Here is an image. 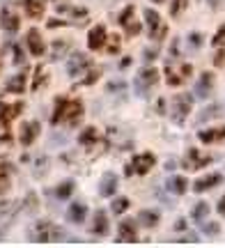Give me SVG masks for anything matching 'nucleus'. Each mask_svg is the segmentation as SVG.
<instances>
[{
	"label": "nucleus",
	"mask_w": 225,
	"mask_h": 248,
	"mask_svg": "<svg viewBox=\"0 0 225 248\" xmlns=\"http://www.w3.org/2000/svg\"><path fill=\"white\" fill-rule=\"evenodd\" d=\"M26 44H28V51L30 55H35V58H42L46 53V46H44V39L39 35V30L37 28H30L26 35Z\"/></svg>",
	"instance_id": "obj_13"
},
{
	"label": "nucleus",
	"mask_w": 225,
	"mask_h": 248,
	"mask_svg": "<svg viewBox=\"0 0 225 248\" xmlns=\"http://www.w3.org/2000/svg\"><path fill=\"white\" fill-rule=\"evenodd\" d=\"M191 108H193V97L191 94H177L175 101H172V120H175V124L181 126V124L186 122Z\"/></svg>",
	"instance_id": "obj_5"
},
{
	"label": "nucleus",
	"mask_w": 225,
	"mask_h": 248,
	"mask_svg": "<svg viewBox=\"0 0 225 248\" xmlns=\"http://www.w3.org/2000/svg\"><path fill=\"white\" fill-rule=\"evenodd\" d=\"M165 101L163 99H159V104H156V113H165V106H163Z\"/></svg>",
	"instance_id": "obj_50"
},
{
	"label": "nucleus",
	"mask_w": 225,
	"mask_h": 248,
	"mask_svg": "<svg viewBox=\"0 0 225 248\" xmlns=\"http://www.w3.org/2000/svg\"><path fill=\"white\" fill-rule=\"evenodd\" d=\"M117 23L126 30V35H131V37L138 35V32L143 30V26L135 21V7L134 5H126V7L122 9V14L117 16Z\"/></svg>",
	"instance_id": "obj_8"
},
{
	"label": "nucleus",
	"mask_w": 225,
	"mask_h": 248,
	"mask_svg": "<svg viewBox=\"0 0 225 248\" xmlns=\"http://www.w3.org/2000/svg\"><path fill=\"white\" fill-rule=\"evenodd\" d=\"M221 113H223V108H207V110L200 115V122H205V120H207V117H211V115H221Z\"/></svg>",
	"instance_id": "obj_43"
},
{
	"label": "nucleus",
	"mask_w": 225,
	"mask_h": 248,
	"mask_svg": "<svg viewBox=\"0 0 225 248\" xmlns=\"http://www.w3.org/2000/svg\"><path fill=\"white\" fill-rule=\"evenodd\" d=\"M90 69H92V60L85 53H74L72 58L67 60V74H69L72 78L85 76Z\"/></svg>",
	"instance_id": "obj_6"
},
{
	"label": "nucleus",
	"mask_w": 225,
	"mask_h": 248,
	"mask_svg": "<svg viewBox=\"0 0 225 248\" xmlns=\"http://www.w3.org/2000/svg\"><path fill=\"white\" fill-rule=\"evenodd\" d=\"M99 74H101L99 69H94V67H92V69L88 71V76H85V78L81 80V85H92V83H94V80L99 78Z\"/></svg>",
	"instance_id": "obj_39"
},
{
	"label": "nucleus",
	"mask_w": 225,
	"mask_h": 248,
	"mask_svg": "<svg viewBox=\"0 0 225 248\" xmlns=\"http://www.w3.org/2000/svg\"><path fill=\"white\" fill-rule=\"evenodd\" d=\"M117 241H120V244H134V241H138L134 221H122L120 223V234H117Z\"/></svg>",
	"instance_id": "obj_19"
},
{
	"label": "nucleus",
	"mask_w": 225,
	"mask_h": 248,
	"mask_svg": "<svg viewBox=\"0 0 225 248\" xmlns=\"http://www.w3.org/2000/svg\"><path fill=\"white\" fill-rule=\"evenodd\" d=\"M32 239L39 241V244L62 241V239H64V232H62V228H60V225H55V223H51V221H42V223H37Z\"/></svg>",
	"instance_id": "obj_3"
},
{
	"label": "nucleus",
	"mask_w": 225,
	"mask_h": 248,
	"mask_svg": "<svg viewBox=\"0 0 225 248\" xmlns=\"http://www.w3.org/2000/svg\"><path fill=\"white\" fill-rule=\"evenodd\" d=\"M115 191H117V175L115 172H106L99 184V193L104 198H110V195H115Z\"/></svg>",
	"instance_id": "obj_25"
},
{
	"label": "nucleus",
	"mask_w": 225,
	"mask_h": 248,
	"mask_svg": "<svg viewBox=\"0 0 225 248\" xmlns=\"http://www.w3.org/2000/svg\"><path fill=\"white\" fill-rule=\"evenodd\" d=\"M154 163H156V159H154L152 152H143V154H138V156L131 159V170L135 175H147L154 168Z\"/></svg>",
	"instance_id": "obj_12"
},
{
	"label": "nucleus",
	"mask_w": 225,
	"mask_h": 248,
	"mask_svg": "<svg viewBox=\"0 0 225 248\" xmlns=\"http://www.w3.org/2000/svg\"><path fill=\"white\" fill-rule=\"evenodd\" d=\"M18 209H21V202H16V200H0V221L14 216Z\"/></svg>",
	"instance_id": "obj_30"
},
{
	"label": "nucleus",
	"mask_w": 225,
	"mask_h": 248,
	"mask_svg": "<svg viewBox=\"0 0 225 248\" xmlns=\"http://www.w3.org/2000/svg\"><path fill=\"white\" fill-rule=\"evenodd\" d=\"M12 51H14V62H16V64H23V51H21V46L12 44Z\"/></svg>",
	"instance_id": "obj_44"
},
{
	"label": "nucleus",
	"mask_w": 225,
	"mask_h": 248,
	"mask_svg": "<svg viewBox=\"0 0 225 248\" xmlns=\"http://www.w3.org/2000/svg\"><path fill=\"white\" fill-rule=\"evenodd\" d=\"M211 46H214V64L221 67L225 62V23L218 28V32L211 39Z\"/></svg>",
	"instance_id": "obj_16"
},
{
	"label": "nucleus",
	"mask_w": 225,
	"mask_h": 248,
	"mask_svg": "<svg viewBox=\"0 0 225 248\" xmlns=\"http://www.w3.org/2000/svg\"><path fill=\"white\" fill-rule=\"evenodd\" d=\"M159 85V69L156 67H143L135 76V92L140 97H147L154 88Z\"/></svg>",
	"instance_id": "obj_2"
},
{
	"label": "nucleus",
	"mask_w": 225,
	"mask_h": 248,
	"mask_svg": "<svg viewBox=\"0 0 225 248\" xmlns=\"http://www.w3.org/2000/svg\"><path fill=\"white\" fill-rule=\"evenodd\" d=\"M129 204H131V202H129V198H115V200H113V204H110V212L122 216V214L129 209Z\"/></svg>",
	"instance_id": "obj_35"
},
{
	"label": "nucleus",
	"mask_w": 225,
	"mask_h": 248,
	"mask_svg": "<svg viewBox=\"0 0 225 248\" xmlns=\"http://www.w3.org/2000/svg\"><path fill=\"white\" fill-rule=\"evenodd\" d=\"M106 39H108L106 26L97 23V26L88 32V46H90V51H101V48H106Z\"/></svg>",
	"instance_id": "obj_11"
},
{
	"label": "nucleus",
	"mask_w": 225,
	"mask_h": 248,
	"mask_svg": "<svg viewBox=\"0 0 225 248\" xmlns=\"http://www.w3.org/2000/svg\"><path fill=\"white\" fill-rule=\"evenodd\" d=\"M189 46L193 48V51L200 48V46H202V35H200V32H191L189 35Z\"/></svg>",
	"instance_id": "obj_41"
},
{
	"label": "nucleus",
	"mask_w": 225,
	"mask_h": 248,
	"mask_svg": "<svg viewBox=\"0 0 225 248\" xmlns=\"http://www.w3.org/2000/svg\"><path fill=\"white\" fill-rule=\"evenodd\" d=\"M218 230H221V228H218V223H209V225H205V232H207L209 237H216Z\"/></svg>",
	"instance_id": "obj_45"
},
{
	"label": "nucleus",
	"mask_w": 225,
	"mask_h": 248,
	"mask_svg": "<svg viewBox=\"0 0 225 248\" xmlns=\"http://www.w3.org/2000/svg\"><path fill=\"white\" fill-rule=\"evenodd\" d=\"M152 2H163V0H152Z\"/></svg>",
	"instance_id": "obj_53"
},
{
	"label": "nucleus",
	"mask_w": 225,
	"mask_h": 248,
	"mask_svg": "<svg viewBox=\"0 0 225 248\" xmlns=\"http://www.w3.org/2000/svg\"><path fill=\"white\" fill-rule=\"evenodd\" d=\"M0 26H2V30H5L7 35H16L18 28H21V18H18L16 12H12L9 7H5L0 12Z\"/></svg>",
	"instance_id": "obj_14"
},
{
	"label": "nucleus",
	"mask_w": 225,
	"mask_h": 248,
	"mask_svg": "<svg viewBox=\"0 0 225 248\" xmlns=\"http://www.w3.org/2000/svg\"><path fill=\"white\" fill-rule=\"evenodd\" d=\"M99 140H104V138H101V133L97 126H85L81 131V136H78V142H81L83 147H94Z\"/></svg>",
	"instance_id": "obj_22"
},
{
	"label": "nucleus",
	"mask_w": 225,
	"mask_h": 248,
	"mask_svg": "<svg viewBox=\"0 0 225 248\" xmlns=\"http://www.w3.org/2000/svg\"><path fill=\"white\" fill-rule=\"evenodd\" d=\"M23 113V101L16 104H0V129H9V124L14 122Z\"/></svg>",
	"instance_id": "obj_9"
},
{
	"label": "nucleus",
	"mask_w": 225,
	"mask_h": 248,
	"mask_svg": "<svg viewBox=\"0 0 225 248\" xmlns=\"http://www.w3.org/2000/svg\"><path fill=\"white\" fill-rule=\"evenodd\" d=\"M223 184V175L221 172H214V175H207V177H200L195 184H193V191L195 193H205L209 188H214V186Z\"/></svg>",
	"instance_id": "obj_18"
},
{
	"label": "nucleus",
	"mask_w": 225,
	"mask_h": 248,
	"mask_svg": "<svg viewBox=\"0 0 225 248\" xmlns=\"http://www.w3.org/2000/svg\"><path fill=\"white\" fill-rule=\"evenodd\" d=\"M159 221H161V214L154 212V209H143L138 214V223L143 228H154V225H159Z\"/></svg>",
	"instance_id": "obj_27"
},
{
	"label": "nucleus",
	"mask_w": 225,
	"mask_h": 248,
	"mask_svg": "<svg viewBox=\"0 0 225 248\" xmlns=\"http://www.w3.org/2000/svg\"><path fill=\"white\" fill-rule=\"evenodd\" d=\"M145 21L150 26V39L152 42H163L165 35H168V26L163 23V18L154 9H145Z\"/></svg>",
	"instance_id": "obj_4"
},
{
	"label": "nucleus",
	"mask_w": 225,
	"mask_h": 248,
	"mask_svg": "<svg viewBox=\"0 0 225 248\" xmlns=\"http://www.w3.org/2000/svg\"><path fill=\"white\" fill-rule=\"evenodd\" d=\"M26 83H28L26 71H23V74H16V76H12V78L7 80L5 92H9V94H23V92H26Z\"/></svg>",
	"instance_id": "obj_23"
},
{
	"label": "nucleus",
	"mask_w": 225,
	"mask_h": 248,
	"mask_svg": "<svg viewBox=\"0 0 225 248\" xmlns=\"http://www.w3.org/2000/svg\"><path fill=\"white\" fill-rule=\"evenodd\" d=\"M74 182L72 179H67V182H62V184H58L53 188V195L58 198V200H67V198H72V193H74Z\"/></svg>",
	"instance_id": "obj_31"
},
{
	"label": "nucleus",
	"mask_w": 225,
	"mask_h": 248,
	"mask_svg": "<svg viewBox=\"0 0 225 248\" xmlns=\"http://www.w3.org/2000/svg\"><path fill=\"white\" fill-rule=\"evenodd\" d=\"M35 166H37V175H42V172H44V168H46V156H37Z\"/></svg>",
	"instance_id": "obj_46"
},
{
	"label": "nucleus",
	"mask_w": 225,
	"mask_h": 248,
	"mask_svg": "<svg viewBox=\"0 0 225 248\" xmlns=\"http://www.w3.org/2000/svg\"><path fill=\"white\" fill-rule=\"evenodd\" d=\"M218 214H221V216H225V195L218 200Z\"/></svg>",
	"instance_id": "obj_48"
},
{
	"label": "nucleus",
	"mask_w": 225,
	"mask_h": 248,
	"mask_svg": "<svg viewBox=\"0 0 225 248\" xmlns=\"http://www.w3.org/2000/svg\"><path fill=\"white\" fill-rule=\"evenodd\" d=\"M184 228H186V223L181 221V218H180L177 223H175V230H184Z\"/></svg>",
	"instance_id": "obj_52"
},
{
	"label": "nucleus",
	"mask_w": 225,
	"mask_h": 248,
	"mask_svg": "<svg viewBox=\"0 0 225 248\" xmlns=\"http://www.w3.org/2000/svg\"><path fill=\"white\" fill-rule=\"evenodd\" d=\"M170 55H180V39H172V44H170Z\"/></svg>",
	"instance_id": "obj_47"
},
{
	"label": "nucleus",
	"mask_w": 225,
	"mask_h": 248,
	"mask_svg": "<svg viewBox=\"0 0 225 248\" xmlns=\"http://www.w3.org/2000/svg\"><path fill=\"white\" fill-rule=\"evenodd\" d=\"M39 133H42V126L37 120H30V122H23L21 124V131H18V140L23 147H30L32 142L39 138Z\"/></svg>",
	"instance_id": "obj_10"
},
{
	"label": "nucleus",
	"mask_w": 225,
	"mask_h": 248,
	"mask_svg": "<svg viewBox=\"0 0 225 248\" xmlns=\"http://www.w3.org/2000/svg\"><path fill=\"white\" fill-rule=\"evenodd\" d=\"M198 138L202 142H207V145H211V142H221V140H225V126H218V129H205V131L198 133Z\"/></svg>",
	"instance_id": "obj_26"
},
{
	"label": "nucleus",
	"mask_w": 225,
	"mask_h": 248,
	"mask_svg": "<svg viewBox=\"0 0 225 248\" xmlns=\"http://www.w3.org/2000/svg\"><path fill=\"white\" fill-rule=\"evenodd\" d=\"M211 161H214V156H211V154H202L200 150H189L184 166H186V168H191V170H200V168H205V166H209Z\"/></svg>",
	"instance_id": "obj_15"
},
{
	"label": "nucleus",
	"mask_w": 225,
	"mask_h": 248,
	"mask_svg": "<svg viewBox=\"0 0 225 248\" xmlns=\"http://www.w3.org/2000/svg\"><path fill=\"white\" fill-rule=\"evenodd\" d=\"M211 88H214V74H211V71H205V74L200 76L198 85H195V94H198L200 99H205V97H209Z\"/></svg>",
	"instance_id": "obj_24"
},
{
	"label": "nucleus",
	"mask_w": 225,
	"mask_h": 248,
	"mask_svg": "<svg viewBox=\"0 0 225 248\" xmlns=\"http://www.w3.org/2000/svg\"><path fill=\"white\" fill-rule=\"evenodd\" d=\"M207 214H209V204L207 202H198L193 209H191V218L195 223H202L205 218H207Z\"/></svg>",
	"instance_id": "obj_33"
},
{
	"label": "nucleus",
	"mask_w": 225,
	"mask_h": 248,
	"mask_svg": "<svg viewBox=\"0 0 225 248\" xmlns=\"http://www.w3.org/2000/svg\"><path fill=\"white\" fill-rule=\"evenodd\" d=\"M129 64H131V58H124V60L120 62V67H117V69H126Z\"/></svg>",
	"instance_id": "obj_49"
},
{
	"label": "nucleus",
	"mask_w": 225,
	"mask_h": 248,
	"mask_svg": "<svg viewBox=\"0 0 225 248\" xmlns=\"http://www.w3.org/2000/svg\"><path fill=\"white\" fill-rule=\"evenodd\" d=\"M81 99H69V97H58L55 99V110L51 115V124H67V126H76L83 117Z\"/></svg>",
	"instance_id": "obj_1"
},
{
	"label": "nucleus",
	"mask_w": 225,
	"mask_h": 248,
	"mask_svg": "<svg viewBox=\"0 0 225 248\" xmlns=\"http://www.w3.org/2000/svg\"><path fill=\"white\" fill-rule=\"evenodd\" d=\"M44 2L46 0H23L26 14L30 18H42L44 16Z\"/></svg>",
	"instance_id": "obj_28"
},
{
	"label": "nucleus",
	"mask_w": 225,
	"mask_h": 248,
	"mask_svg": "<svg viewBox=\"0 0 225 248\" xmlns=\"http://www.w3.org/2000/svg\"><path fill=\"white\" fill-rule=\"evenodd\" d=\"M44 80H48V76L44 74V67H37L35 69V80H32V90H39Z\"/></svg>",
	"instance_id": "obj_38"
},
{
	"label": "nucleus",
	"mask_w": 225,
	"mask_h": 248,
	"mask_svg": "<svg viewBox=\"0 0 225 248\" xmlns=\"http://www.w3.org/2000/svg\"><path fill=\"white\" fill-rule=\"evenodd\" d=\"M58 14L67 16L69 21H74V23H85V21L90 18V12L85 7H72V5H60V7H58Z\"/></svg>",
	"instance_id": "obj_17"
},
{
	"label": "nucleus",
	"mask_w": 225,
	"mask_h": 248,
	"mask_svg": "<svg viewBox=\"0 0 225 248\" xmlns=\"http://www.w3.org/2000/svg\"><path fill=\"white\" fill-rule=\"evenodd\" d=\"M30 209V212H37V195L35 193H28V198H26V202H23Z\"/></svg>",
	"instance_id": "obj_42"
},
{
	"label": "nucleus",
	"mask_w": 225,
	"mask_h": 248,
	"mask_svg": "<svg viewBox=\"0 0 225 248\" xmlns=\"http://www.w3.org/2000/svg\"><path fill=\"white\" fill-rule=\"evenodd\" d=\"M110 230V221L108 216L104 214V209L94 214V223H92V234H97V237H106Z\"/></svg>",
	"instance_id": "obj_21"
},
{
	"label": "nucleus",
	"mask_w": 225,
	"mask_h": 248,
	"mask_svg": "<svg viewBox=\"0 0 225 248\" xmlns=\"http://www.w3.org/2000/svg\"><path fill=\"white\" fill-rule=\"evenodd\" d=\"M191 71H193V67H191L189 62H184L180 67L168 64V67H165V80H168L170 88H180V85H184V80L191 76Z\"/></svg>",
	"instance_id": "obj_7"
},
{
	"label": "nucleus",
	"mask_w": 225,
	"mask_h": 248,
	"mask_svg": "<svg viewBox=\"0 0 225 248\" xmlns=\"http://www.w3.org/2000/svg\"><path fill=\"white\" fill-rule=\"evenodd\" d=\"M207 2H209V7L216 9V7H221V2H223V0H207Z\"/></svg>",
	"instance_id": "obj_51"
},
{
	"label": "nucleus",
	"mask_w": 225,
	"mask_h": 248,
	"mask_svg": "<svg viewBox=\"0 0 225 248\" xmlns=\"http://www.w3.org/2000/svg\"><path fill=\"white\" fill-rule=\"evenodd\" d=\"M168 188H170L175 195H184L186 188H189V182H186V177H181V175H172V177L168 179Z\"/></svg>",
	"instance_id": "obj_29"
},
{
	"label": "nucleus",
	"mask_w": 225,
	"mask_h": 248,
	"mask_svg": "<svg viewBox=\"0 0 225 248\" xmlns=\"http://www.w3.org/2000/svg\"><path fill=\"white\" fill-rule=\"evenodd\" d=\"M9 186V163L0 161V193H5Z\"/></svg>",
	"instance_id": "obj_34"
},
{
	"label": "nucleus",
	"mask_w": 225,
	"mask_h": 248,
	"mask_svg": "<svg viewBox=\"0 0 225 248\" xmlns=\"http://www.w3.org/2000/svg\"><path fill=\"white\" fill-rule=\"evenodd\" d=\"M69 53V42H64V39H58V42H53V48H51V60H60V58H64V55Z\"/></svg>",
	"instance_id": "obj_32"
},
{
	"label": "nucleus",
	"mask_w": 225,
	"mask_h": 248,
	"mask_svg": "<svg viewBox=\"0 0 225 248\" xmlns=\"http://www.w3.org/2000/svg\"><path fill=\"white\" fill-rule=\"evenodd\" d=\"M0 69H2V67H0Z\"/></svg>",
	"instance_id": "obj_54"
},
{
	"label": "nucleus",
	"mask_w": 225,
	"mask_h": 248,
	"mask_svg": "<svg viewBox=\"0 0 225 248\" xmlns=\"http://www.w3.org/2000/svg\"><path fill=\"white\" fill-rule=\"evenodd\" d=\"M108 92H113V94H122V97H124V94H126V83H124V80H110V83H108Z\"/></svg>",
	"instance_id": "obj_36"
},
{
	"label": "nucleus",
	"mask_w": 225,
	"mask_h": 248,
	"mask_svg": "<svg viewBox=\"0 0 225 248\" xmlns=\"http://www.w3.org/2000/svg\"><path fill=\"white\" fill-rule=\"evenodd\" d=\"M186 5H189V0H172V5H170V14L175 18L180 16L181 12H184V9H186Z\"/></svg>",
	"instance_id": "obj_37"
},
{
	"label": "nucleus",
	"mask_w": 225,
	"mask_h": 248,
	"mask_svg": "<svg viewBox=\"0 0 225 248\" xmlns=\"http://www.w3.org/2000/svg\"><path fill=\"white\" fill-rule=\"evenodd\" d=\"M85 216H88V204L85 202H74L69 209H67V221L81 225L85 223Z\"/></svg>",
	"instance_id": "obj_20"
},
{
	"label": "nucleus",
	"mask_w": 225,
	"mask_h": 248,
	"mask_svg": "<svg viewBox=\"0 0 225 248\" xmlns=\"http://www.w3.org/2000/svg\"><path fill=\"white\" fill-rule=\"evenodd\" d=\"M106 51H108V53H120V35H113L110 37V42H108V46H106Z\"/></svg>",
	"instance_id": "obj_40"
}]
</instances>
